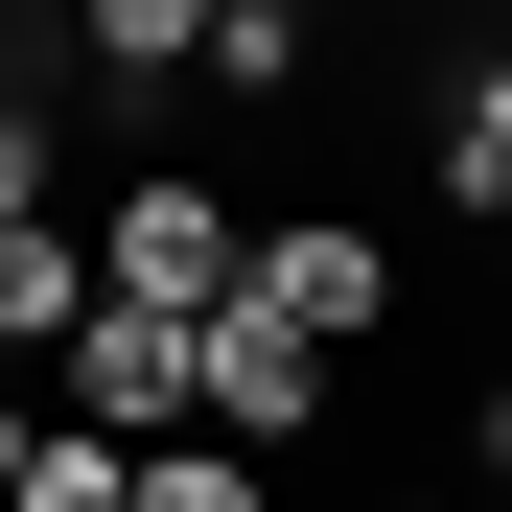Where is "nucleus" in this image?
Returning a JSON list of instances; mask_svg holds the SVG:
<instances>
[{
    "instance_id": "6",
    "label": "nucleus",
    "mask_w": 512,
    "mask_h": 512,
    "mask_svg": "<svg viewBox=\"0 0 512 512\" xmlns=\"http://www.w3.org/2000/svg\"><path fill=\"white\" fill-rule=\"evenodd\" d=\"M70 24H94V70H117V94H163V70H210V0H70Z\"/></svg>"
},
{
    "instance_id": "8",
    "label": "nucleus",
    "mask_w": 512,
    "mask_h": 512,
    "mask_svg": "<svg viewBox=\"0 0 512 512\" xmlns=\"http://www.w3.org/2000/svg\"><path fill=\"white\" fill-rule=\"evenodd\" d=\"M443 210H489V233H512V47L466 70V117H443Z\"/></svg>"
},
{
    "instance_id": "13",
    "label": "nucleus",
    "mask_w": 512,
    "mask_h": 512,
    "mask_svg": "<svg viewBox=\"0 0 512 512\" xmlns=\"http://www.w3.org/2000/svg\"><path fill=\"white\" fill-rule=\"evenodd\" d=\"M0 117H24V94H0Z\"/></svg>"
},
{
    "instance_id": "10",
    "label": "nucleus",
    "mask_w": 512,
    "mask_h": 512,
    "mask_svg": "<svg viewBox=\"0 0 512 512\" xmlns=\"http://www.w3.org/2000/svg\"><path fill=\"white\" fill-rule=\"evenodd\" d=\"M466 443H489V466H512V373H489V396H466Z\"/></svg>"
},
{
    "instance_id": "12",
    "label": "nucleus",
    "mask_w": 512,
    "mask_h": 512,
    "mask_svg": "<svg viewBox=\"0 0 512 512\" xmlns=\"http://www.w3.org/2000/svg\"><path fill=\"white\" fill-rule=\"evenodd\" d=\"M0 24H24V0H0Z\"/></svg>"
},
{
    "instance_id": "4",
    "label": "nucleus",
    "mask_w": 512,
    "mask_h": 512,
    "mask_svg": "<svg viewBox=\"0 0 512 512\" xmlns=\"http://www.w3.org/2000/svg\"><path fill=\"white\" fill-rule=\"evenodd\" d=\"M70 326H94V233H70V210H24V233H0V396H47V350H70Z\"/></svg>"
},
{
    "instance_id": "2",
    "label": "nucleus",
    "mask_w": 512,
    "mask_h": 512,
    "mask_svg": "<svg viewBox=\"0 0 512 512\" xmlns=\"http://www.w3.org/2000/svg\"><path fill=\"white\" fill-rule=\"evenodd\" d=\"M233 187H187V163H140V187L94 210V303H233Z\"/></svg>"
},
{
    "instance_id": "5",
    "label": "nucleus",
    "mask_w": 512,
    "mask_h": 512,
    "mask_svg": "<svg viewBox=\"0 0 512 512\" xmlns=\"http://www.w3.org/2000/svg\"><path fill=\"white\" fill-rule=\"evenodd\" d=\"M303 419H326V350L256 326V303H210V443H303Z\"/></svg>"
},
{
    "instance_id": "1",
    "label": "nucleus",
    "mask_w": 512,
    "mask_h": 512,
    "mask_svg": "<svg viewBox=\"0 0 512 512\" xmlns=\"http://www.w3.org/2000/svg\"><path fill=\"white\" fill-rule=\"evenodd\" d=\"M47 419H94V443H187L210 419V303H94L47 350Z\"/></svg>"
},
{
    "instance_id": "11",
    "label": "nucleus",
    "mask_w": 512,
    "mask_h": 512,
    "mask_svg": "<svg viewBox=\"0 0 512 512\" xmlns=\"http://www.w3.org/2000/svg\"><path fill=\"white\" fill-rule=\"evenodd\" d=\"M210 24H326V0H210Z\"/></svg>"
},
{
    "instance_id": "9",
    "label": "nucleus",
    "mask_w": 512,
    "mask_h": 512,
    "mask_svg": "<svg viewBox=\"0 0 512 512\" xmlns=\"http://www.w3.org/2000/svg\"><path fill=\"white\" fill-rule=\"evenodd\" d=\"M140 512H256V443H210V419H187V443H140Z\"/></svg>"
},
{
    "instance_id": "7",
    "label": "nucleus",
    "mask_w": 512,
    "mask_h": 512,
    "mask_svg": "<svg viewBox=\"0 0 512 512\" xmlns=\"http://www.w3.org/2000/svg\"><path fill=\"white\" fill-rule=\"evenodd\" d=\"M0 512H140V443H94V419H47V443H24V489H0Z\"/></svg>"
},
{
    "instance_id": "3",
    "label": "nucleus",
    "mask_w": 512,
    "mask_h": 512,
    "mask_svg": "<svg viewBox=\"0 0 512 512\" xmlns=\"http://www.w3.org/2000/svg\"><path fill=\"white\" fill-rule=\"evenodd\" d=\"M233 303H256V326H303V350H350V326L396 303V256H373L350 210H303V233H256V256H233Z\"/></svg>"
}]
</instances>
